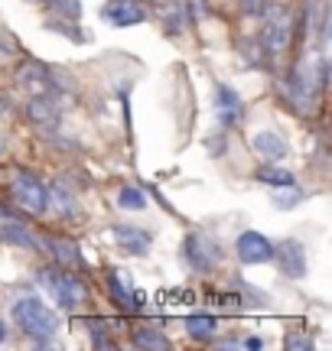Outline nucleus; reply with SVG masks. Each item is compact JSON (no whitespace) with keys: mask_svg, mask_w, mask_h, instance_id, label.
<instances>
[{"mask_svg":"<svg viewBox=\"0 0 332 351\" xmlns=\"http://www.w3.org/2000/svg\"><path fill=\"white\" fill-rule=\"evenodd\" d=\"M13 322L20 326L23 335L36 339V345H49V339L59 328L56 313L43 300H36V296H23V300L13 302Z\"/></svg>","mask_w":332,"mask_h":351,"instance_id":"1","label":"nucleus"},{"mask_svg":"<svg viewBox=\"0 0 332 351\" xmlns=\"http://www.w3.org/2000/svg\"><path fill=\"white\" fill-rule=\"evenodd\" d=\"M13 202L26 208L29 215H43L49 208V189L46 182L33 173H16L13 176Z\"/></svg>","mask_w":332,"mask_h":351,"instance_id":"2","label":"nucleus"},{"mask_svg":"<svg viewBox=\"0 0 332 351\" xmlns=\"http://www.w3.org/2000/svg\"><path fill=\"white\" fill-rule=\"evenodd\" d=\"M182 254H186L192 270H199V274H209V270H215L218 263H222V247L209 234H202V231H195V234L186 238Z\"/></svg>","mask_w":332,"mask_h":351,"instance_id":"3","label":"nucleus"},{"mask_svg":"<svg viewBox=\"0 0 332 351\" xmlns=\"http://www.w3.org/2000/svg\"><path fill=\"white\" fill-rule=\"evenodd\" d=\"M274 257H277V263H281V274L290 276V280H303L307 276V247L300 244L296 238H287L281 241L277 247H274Z\"/></svg>","mask_w":332,"mask_h":351,"instance_id":"4","label":"nucleus"},{"mask_svg":"<svg viewBox=\"0 0 332 351\" xmlns=\"http://www.w3.org/2000/svg\"><path fill=\"white\" fill-rule=\"evenodd\" d=\"M102 20L108 26H137L147 20V7L137 0H108L102 7Z\"/></svg>","mask_w":332,"mask_h":351,"instance_id":"5","label":"nucleus"},{"mask_svg":"<svg viewBox=\"0 0 332 351\" xmlns=\"http://www.w3.org/2000/svg\"><path fill=\"white\" fill-rule=\"evenodd\" d=\"M235 251H238V261L248 263V267L274 261V244L264 234H257V231H244L241 238L235 241Z\"/></svg>","mask_w":332,"mask_h":351,"instance_id":"6","label":"nucleus"},{"mask_svg":"<svg viewBox=\"0 0 332 351\" xmlns=\"http://www.w3.org/2000/svg\"><path fill=\"white\" fill-rule=\"evenodd\" d=\"M290 16L287 10H274L268 16V23H264V33H261V43H264V49L274 56V52H283L290 46Z\"/></svg>","mask_w":332,"mask_h":351,"instance_id":"7","label":"nucleus"},{"mask_svg":"<svg viewBox=\"0 0 332 351\" xmlns=\"http://www.w3.org/2000/svg\"><path fill=\"white\" fill-rule=\"evenodd\" d=\"M49 293H52V300L59 302L62 309H78L82 302H85V283L78 280V276L72 274H65V276H56L52 274V283H49Z\"/></svg>","mask_w":332,"mask_h":351,"instance_id":"8","label":"nucleus"},{"mask_svg":"<svg viewBox=\"0 0 332 351\" xmlns=\"http://www.w3.org/2000/svg\"><path fill=\"white\" fill-rule=\"evenodd\" d=\"M16 82H20V88H23L29 98H52V95H56L49 69H43V65H26V69H20Z\"/></svg>","mask_w":332,"mask_h":351,"instance_id":"9","label":"nucleus"},{"mask_svg":"<svg viewBox=\"0 0 332 351\" xmlns=\"http://www.w3.org/2000/svg\"><path fill=\"white\" fill-rule=\"evenodd\" d=\"M251 147H254V150L261 153L264 160H283V156L290 153L287 140H283L281 134H274V130H261V134H254Z\"/></svg>","mask_w":332,"mask_h":351,"instance_id":"10","label":"nucleus"},{"mask_svg":"<svg viewBox=\"0 0 332 351\" xmlns=\"http://www.w3.org/2000/svg\"><path fill=\"white\" fill-rule=\"evenodd\" d=\"M108 283H111V293H115V300L121 309H137L141 306V293H134L130 289V280L124 270H111V276H108Z\"/></svg>","mask_w":332,"mask_h":351,"instance_id":"11","label":"nucleus"},{"mask_svg":"<svg viewBox=\"0 0 332 351\" xmlns=\"http://www.w3.org/2000/svg\"><path fill=\"white\" fill-rule=\"evenodd\" d=\"M215 104H218V117H222V124H238L241 121V98L231 91V88H218V98H215Z\"/></svg>","mask_w":332,"mask_h":351,"instance_id":"12","label":"nucleus"},{"mask_svg":"<svg viewBox=\"0 0 332 351\" xmlns=\"http://www.w3.org/2000/svg\"><path fill=\"white\" fill-rule=\"evenodd\" d=\"M115 238L130 254H147V247H150V234L137 231V228H115Z\"/></svg>","mask_w":332,"mask_h":351,"instance_id":"13","label":"nucleus"},{"mask_svg":"<svg viewBox=\"0 0 332 351\" xmlns=\"http://www.w3.org/2000/svg\"><path fill=\"white\" fill-rule=\"evenodd\" d=\"M134 345L137 348H150V351H166L169 348V339H166L160 328L143 326V328H134Z\"/></svg>","mask_w":332,"mask_h":351,"instance_id":"14","label":"nucleus"},{"mask_svg":"<svg viewBox=\"0 0 332 351\" xmlns=\"http://www.w3.org/2000/svg\"><path fill=\"white\" fill-rule=\"evenodd\" d=\"M186 332H189V339H195V341H209L212 335H215V319H212V315L195 313V315L186 319Z\"/></svg>","mask_w":332,"mask_h":351,"instance_id":"15","label":"nucleus"},{"mask_svg":"<svg viewBox=\"0 0 332 351\" xmlns=\"http://www.w3.org/2000/svg\"><path fill=\"white\" fill-rule=\"evenodd\" d=\"M49 247L56 251V261L62 263V267H82V254H78L75 241H69V238H52Z\"/></svg>","mask_w":332,"mask_h":351,"instance_id":"16","label":"nucleus"},{"mask_svg":"<svg viewBox=\"0 0 332 351\" xmlns=\"http://www.w3.org/2000/svg\"><path fill=\"white\" fill-rule=\"evenodd\" d=\"M254 176L261 179V182H268V186L294 189V173H287V169H281V166H261Z\"/></svg>","mask_w":332,"mask_h":351,"instance_id":"17","label":"nucleus"},{"mask_svg":"<svg viewBox=\"0 0 332 351\" xmlns=\"http://www.w3.org/2000/svg\"><path fill=\"white\" fill-rule=\"evenodd\" d=\"M56 205L62 215H72L75 212V195H69V189L62 186V182H56V186L49 189V208Z\"/></svg>","mask_w":332,"mask_h":351,"instance_id":"18","label":"nucleus"},{"mask_svg":"<svg viewBox=\"0 0 332 351\" xmlns=\"http://www.w3.org/2000/svg\"><path fill=\"white\" fill-rule=\"evenodd\" d=\"M117 205H121V208H128V212H143V208H147V199H143L141 189L124 186L121 192H117Z\"/></svg>","mask_w":332,"mask_h":351,"instance_id":"19","label":"nucleus"},{"mask_svg":"<svg viewBox=\"0 0 332 351\" xmlns=\"http://www.w3.org/2000/svg\"><path fill=\"white\" fill-rule=\"evenodd\" d=\"M29 117L36 121V124H56V108H52V98H33L29 104Z\"/></svg>","mask_w":332,"mask_h":351,"instance_id":"20","label":"nucleus"},{"mask_svg":"<svg viewBox=\"0 0 332 351\" xmlns=\"http://www.w3.org/2000/svg\"><path fill=\"white\" fill-rule=\"evenodd\" d=\"M0 234L3 238H10L13 244H23V247H36V241L29 238V231L23 225H16V221H0Z\"/></svg>","mask_w":332,"mask_h":351,"instance_id":"21","label":"nucleus"},{"mask_svg":"<svg viewBox=\"0 0 332 351\" xmlns=\"http://www.w3.org/2000/svg\"><path fill=\"white\" fill-rule=\"evenodd\" d=\"M49 7H52V13H56V16L72 20V23L82 16V3H78V0H49Z\"/></svg>","mask_w":332,"mask_h":351,"instance_id":"22","label":"nucleus"},{"mask_svg":"<svg viewBox=\"0 0 332 351\" xmlns=\"http://www.w3.org/2000/svg\"><path fill=\"white\" fill-rule=\"evenodd\" d=\"M300 202H303V192H277V195H274V208H283V212H287V208H294V205H300Z\"/></svg>","mask_w":332,"mask_h":351,"instance_id":"23","label":"nucleus"},{"mask_svg":"<svg viewBox=\"0 0 332 351\" xmlns=\"http://www.w3.org/2000/svg\"><path fill=\"white\" fill-rule=\"evenodd\" d=\"M244 16H264L268 13V0H241Z\"/></svg>","mask_w":332,"mask_h":351,"instance_id":"24","label":"nucleus"},{"mask_svg":"<svg viewBox=\"0 0 332 351\" xmlns=\"http://www.w3.org/2000/svg\"><path fill=\"white\" fill-rule=\"evenodd\" d=\"M49 29H52V33H62V36H69V39H78V43H85V33H78L75 26H62V23H49Z\"/></svg>","mask_w":332,"mask_h":351,"instance_id":"25","label":"nucleus"},{"mask_svg":"<svg viewBox=\"0 0 332 351\" xmlns=\"http://www.w3.org/2000/svg\"><path fill=\"white\" fill-rule=\"evenodd\" d=\"M287 348H309V339H296V335H290V339H287Z\"/></svg>","mask_w":332,"mask_h":351,"instance_id":"26","label":"nucleus"},{"mask_svg":"<svg viewBox=\"0 0 332 351\" xmlns=\"http://www.w3.org/2000/svg\"><path fill=\"white\" fill-rule=\"evenodd\" d=\"M3 114H7V101L0 98V117H3Z\"/></svg>","mask_w":332,"mask_h":351,"instance_id":"27","label":"nucleus"},{"mask_svg":"<svg viewBox=\"0 0 332 351\" xmlns=\"http://www.w3.org/2000/svg\"><path fill=\"white\" fill-rule=\"evenodd\" d=\"M3 339H7V332H3V322H0V345H3Z\"/></svg>","mask_w":332,"mask_h":351,"instance_id":"28","label":"nucleus"},{"mask_svg":"<svg viewBox=\"0 0 332 351\" xmlns=\"http://www.w3.org/2000/svg\"><path fill=\"white\" fill-rule=\"evenodd\" d=\"M0 153H3V137H0Z\"/></svg>","mask_w":332,"mask_h":351,"instance_id":"29","label":"nucleus"}]
</instances>
